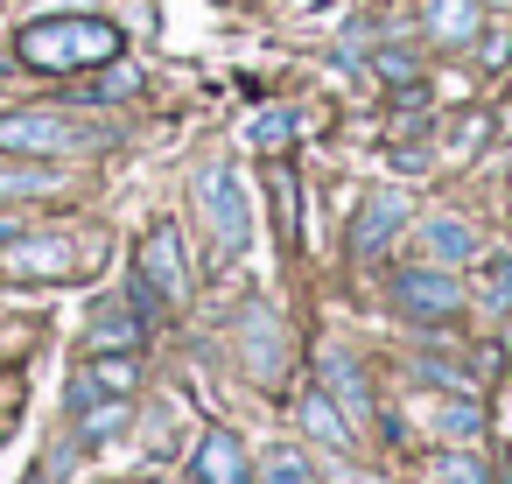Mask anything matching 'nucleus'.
Returning a JSON list of instances; mask_svg holds the SVG:
<instances>
[{
    "instance_id": "4be33fe9",
    "label": "nucleus",
    "mask_w": 512,
    "mask_h": 484,
    "mask_svg": "<svg viewBox=\"0 0 512 484\" xmlns=\"http://www.w3.org/2000/svg\"><path fill=\"white\" fill-rule=\"evenodd\" d=\"M134 85H141V78H134V71H113V78H99V99H127V92H134Z\"/></svg>"
},
{
    "instance_id": "6ab92c4d",
    "label": "nucleus",
    "mask_w": 512,
    "mask_h": 484,
    "mask_svg": "<svg viewBox=\"0 0 512 484\" xmlns=\"http://www.w3.org/2000/svg\"><path fill=\"white\" fill-rule=\"evenodd\" d=\"M442 428H449V435H477V428H484L477 400H449V407H442Z\"/></svg>"
},
{
    "instance_id": "f257e3e1",
    "label": "nucleus",
    "mask_w": 512,
    "mask_h": 484,
    "mask_svg": "<svg viewBox=\"0 0 512 484\" xmlns=\"http://www.w3.org/2000/svg\"><path fill=\"white\" fill-rule=\"evenodd\" d=\"M15 57L29 71H50V78H71V71H99L120 57V29L99 22V15H50V22H29L15 36Z\"/></svg>"
},
{
    "instance_id": "ddd939ff",
    "label": "nucleus",
    "mask_w": 512,
    "mask_h": 484,
    "mask_svg": "<svg viewBox=\"0 0 512 484\" xmlns=\"http://www.w3.org/2000/svg\"><path fill=\"white\" fill-rule=\"evenodd\" d=\"M302 428H309L316 442H330V449L351 442V428H344V414L330 407V393H302Z\"/></svg>"
},
{
    "instance_id": "2eb2a0df",
    "label": "nucleus",
    "mask_w": 512,
    "mask_h": 484,
    "mask_svg": "<svg viewBox=\"0 0 512 484\" xmlns=\"http://www.w3.org/2000/svg\"><path fill=\"white\" fill-rule=\"evenodd\" d=\"M260 484H316V470H309V456H302V449L274 442V449L260 456Z\"/></svg>"
},
{
    "instance_id": "4468645a",
    "label": "nucleus",
    "mask_w": 512,
    "mask_h": 484,
    "mask_svg": "<svg viewBox=\"0 0 512 484\" xmlns=\"http://www.w3.org/2000/svg\"><path fill=\"white\" fill-rule=\"evenodd\" d=\"M239 337H253V372H260V379H267V372H274V365H281V323H274V316H267V309H253V316H246V330H239Z\"/></svg>"
},
{
    "instance_id": "20e7f679",
    "label": "nucleus",
    "mask_w": 512,
    "mask_h": 484,
    "mask_svg": "<svg viewBox=\"0 0 512 484\" xmlns=\"http://www.w3.org/2000/svg\"><path fill=\"white\" fill-rule=\"evenodd\" d=\"M141 281L162 295V302H183L190 295V260H183V239H176V225H155L148 239H141Z\"/></svg>"
},
{
    "instance_id": "6e6552de",
    "label": "nucleus",
    "mask_w": 512,
    "mask_h": 484,
    "mask_svg": "<svg viewBox=\"0 0 512 484\" xmlns=\"http://www.w3.org/2000/svg\"><path fill=\"white\" fill-rule=\"evenodd\" d=\"M421 253L435 260V267H463V260H477V232L463 225V218H449V211H435V218H421Z\"/></svg>"
},
{
    "instance_id": "5701e85b",
    "label": "nucleus",
    "mask_w": 512,
    "mask_h": 484,
    "mask_svg": "<svg viewBox=\"0 0 512 484\" xmlns=\"http://www.w3.org/2000/svg\"><path fill=\"white\" fill-rule=\"evenodd\" d=\"M358 484H379V477H358Z\"/></svg>"
},
{
    "instance_id": "f8f14e48",
    "label": "nucleus",
    "mask_w": 512,
    "mask_h": 484,
    "mask_svg": "<svg viewBox=\"0 0 512 484\" xmlns=\"http://www.w3.org/2000/svg\"><path fill=\"white\" fill-rule=\"evenodd\" d=\"M428 29L442 43H470L477 36V0H428Z\"/></svg>"
},
{
    "instance_id": "a211bd4d",
    "label": "nucleus",
    "mask_w": 512,
    "mask_h": 484,
    "mask_svg": "<svg viewBox=\"0 0 512 484\" xmlns=\"http://www.w3.org/2000/svg\"><path fill=\"white\" fill-rule=\"evenodd\" d=\"M477 295H484V309H512V260H491Z\"/></svg>"
},
{
    "instance_id": "1a4fd4ad",
    "label": "nucleus",
    "mask_w": 512,
    "mask_h": 484,
    "mask_svg": "<svg viewBox=\"0 0 512 484\" xmlns=\"http://www.w3.org/2000/svg\"><path fill=\"white\" fill-rule=\"evenodd\" d=\"M316 365H323V393H330L351 421H365V414H372V393H365V372L351 365V351L323 344V358H316Z\"/></svg>"
},
{
    "instance_id": "9b49d317",
    "label": "nucleus",
    "mask_w": 512,
    "mask_h": 484,
    "mask_svg": "<svg viewBox=\"0 0 512 484\" xmlns=\"http://www.w3.org/2000/svg\"><path fill=\"white\" fill-rule=\"evenodd\" d=\"M78 253H71V239H15L8 253H0V267L8 274H64Z\"/></svg>"
},
{
    "instance_id": "412c9836",
    "label": "nucleus",
    "mask_w": 512,
    "mask_h": 484,
    "mask_svg": "<svg viewBox=\"0 0 512 484\" xmlns=\"http://www.w3.org/2000/svg\"><path fill=\"white\" fill-rule=\"evenodd\" d=\"M379 71H386V78H393V85H407V78H414V64H407V57H400V50H379Z\"/></svg>"
},
{
    "instance_id": "aec40b11",
    "label": "nucleus",
    "mask_w": 512,
    "mask_h": 484,
    "mask_svg": "<svg viewBox=\"0 0 512 484\" xmlns=\"http://www.w3.org/2000/svg\"><path fill=\"white\" fill-rule=\"evenodd\" d=\"M442 484H484V463L463 456V449H449V456H442Z\"/></svg>"
},
{
    "instance_id": "dca6fc26",
    "label": "nucleus",
    "mask_w": 512,
    "mask_h": 484,
    "mask_svg": "<svg viewBox=\"0 0 512 484\" xmlns=\"http://www.w3.org/2000/svg\"><path fill=\"white\" fill-rule=\"evenodd\" d=\"M295 127H302L295 113H260V120L246 127V141H253V148H281V141H295Z\"/></svg>"
},
{
    "instance_id": "7ed1b4c3",
    "label": "nucleus",
    "mask_w": 512,
    "mask_h": 484,
    "mask_svg": "<svg viewBox=\"0 0 512 484\" xmlns=\"http://www.w3.org/2000/svg\"><path fill=\"white\" fill-rule=\"evenodd\" d=\"M197 211H204V225H211V246L232 260V253H246V239H253V218H246V190H239V176L225 169V162H211V169H197Z\"/></svg>"
},
{
    "instance_id": "423d86ee",
    "label": "nucleus",
    "mask_w": 512,
    "mask_h": 484,
    "mask_svg": "<svg viewBox=\"0 0 512 484\" xmlns=\"http://www.w3.org/2000/svg\"><path fill=\"white\" fill-rule=\"evenodd\" d=\"M400 225H407V197H400V190H372V197H365V211H358V225H351V253H358V260H372Z\"/></svg>"
},
{
    "instance_id": "39448f33",
    "label": "nucleus",
    "mask_w": 512,
    "mask_h": 484,
    "mask_svg": "<svg viewBox=\"0 0 512 484\" xmlns=\"http://www.w3.org/2000/svg\"><path fill=\"white\" fill-rule=\"evenodd\" d=\"M393 302H400L407 316H421V323H442V316L463 309V288H456L442 267H407V274L393 281Z\"/></svg>"
},
{
    "instance_id": "f03ea898",
    "label": "nucleus",
    "mask_w": 512,
    "mask_h": 484,
    "mask_svg": "<svg viewBox=\"0 0 512 484\" xmlns=\"http://www.w3.org/2000/svg\"><path fill=\"white\" fill-rule=\"evenodd\" d=\"M99 141H106L99 127H78L71 113H50V106L0 113V148H8V155H85Z\"/></svg>"
},
{
    "instance_id": "0eeeda50",
    "label": "nucleus",
    "mask_w": 512,
    "mask_h": 484,
    "mask_svg": "<svg viewBox=\"0 0 512 484\" xmlns=\"http://www.w3.org/2000/svg\"><path fill=\"white\" fill-rule=\"evenodd\" d=\"M197 484H253L246 442H239L232 428H211V435L197 442Z\"/></svg>"
},
{
    "instance_id": "9d476101",
    "label": "nucleus",
    "mask_w": 512,
    "mask_h": 484,
    "mask_svg": "<svg viewBox=\"0 0 512 484\" xmlns=\"http://www.w3.org/2000/svg\"><path fill=\"white\" fill-rule=\"evenodd\" d=\"M148 337V316L134 302H99L92 309V351H134Z\"/></svg>"
},
{
    "instance_id": "b1692460",
    "label": "nucleus",
    "mask_w": 512,
    "mask_h": 484,
    "mask_svg": "<svg viewBox=\"0 0 512 484\" xmlns=\"http://www.w3.org/2000/svg\"><path fill=\"white\" fill-rule=\"evenodd\" d=\"M0 78H8V64H0Z\"/></svg>"
},
{
    "instance_id": "f3484780",
    "label": "nucleus",
    "mask_w": 512,
    "mask_h": 484,
    "mask_svg": "<svg viewBox=\"0 0 512 484\" xmlns=\"http://www.w3.org/2000/svg\"><path fill=\"white\" fill-rule=\"evenodd\" d=\"M78 414H85V435L99 442V435H113V428H127V393H113L106 407L92 400V407H78Z\"/></svg>"
}]
</instances>
